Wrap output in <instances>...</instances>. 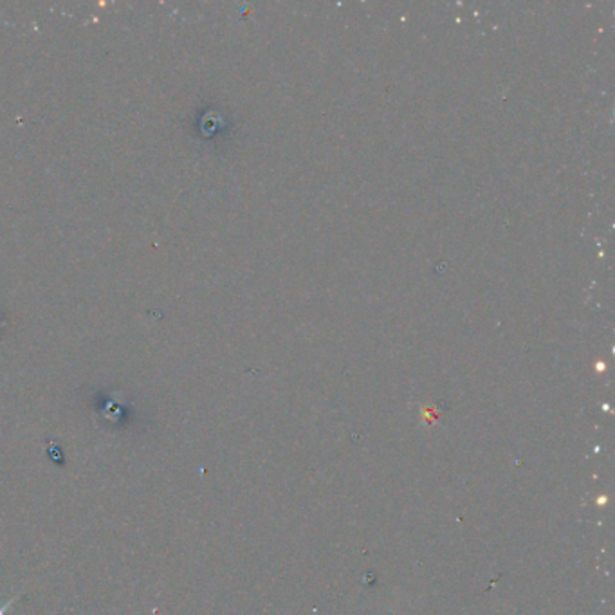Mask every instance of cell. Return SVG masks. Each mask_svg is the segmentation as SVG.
Wrapping results in <instances>:
<instances>
[{"instance_id":"obj_1","label":"cell","mask_w":615,"mask_h":615,"mask_svg":"<svg viewBox=\"0 0 615 615\" xmlns=\"http://www.w3.org/2000/svg\"><path fill=\"white\" fill-rule=\"evenodd\" d=\"M15 601H19V596L11 597V599H9L8 603L2 604V606H0V615H8V610L13 606V604H15Z\"/></svg>"}]
</instances>
